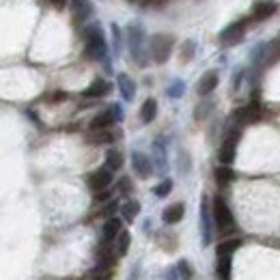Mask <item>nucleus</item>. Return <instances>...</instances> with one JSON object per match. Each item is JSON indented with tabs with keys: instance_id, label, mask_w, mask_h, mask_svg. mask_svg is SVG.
Segmentation results:
<instances>
[{
	"instance_id": "f257e3e1",
	"label": "nucleus",
	"mask_w": 280,
	"mask_h": 280,
	"mask_svg": "<svg viewBox=\"0 0 280 280\" xmlns=\"http://www.w3.org/2000/svg\"><path fill=\"white\" fill-rule=\"evenodd\" d=\"M82 35L86 39V59L91 61H106L108 59V45H106V37H103V28L99 26V22L86 24Z\"/></svg>"
},
{
	"instance_id": "f03ea898",
	"label": "nucleus",
	"mask_w": 280,
	"mask_h": 280,
	"mask_svg": "<svg viewBox=\"0 0 280 280\" xmlns=\"http://www.w3.org/2000/svg\"><path fill=\"white\" fill-rule=\"evenodd\" d=\"M147 37H145V30L138 22H134L127 26V45H130V54L132 59L136 61L138 67H145L147 65Z\"/></svg>"
},
{
	"instance_id": "7ed1b4c3",
	"label": "nucleus",
	"mask_w": 280,
	"mask_h": 280,
	"mask_svg": "<svg viewBox=\"0 0 280 280\" xmlns=\"http://www.w3.org/2000/svg\"><path fill=\"white\" fill-rule=\"evenodd\" d=\"M175 47V37L173 35H166V33H155L153 37L149 39V52H151V59L157 65H164V63L171 59V52Z\"/></svg>"
},
{
	"instance_id": "20e7f679",
	"label": "nucleus",
	"mask_w": 280,
	"mask_h": 280,
	"mask_svg": "<svg viewBox=\"0 0 280 280\" xmlns=\"http://www.w3.org/2000/svg\"><path fill=\"white\" fill-rule=\"evenodd\" d=\"M213 224L220 233H231L235 229V218L222 198H215L213 201Z\"/></svg>"
},
{
	"instance_id": "39448f33",
	"label": "nucleus",
	"mask_w": 280,
	"mask_h": 280,
	"mask_svg": "<svg viewBox=\"0 0 280 280\" xmlns=\"http://www.w3.org/2000/svg\"><path fill=\"white\" fill-rule=\"evenodd\" d=\"M244 37H246V22H233L220 33V43L235 45V43H242Z\"/></svg>"
},
{
	"instance_id": "423d86ee",
	"label": "nucleus",
	"mask_w": 280,
	"mask_h": 280,
	"mask_svg": "<svg viewBox=\"0 0 280 280\" xmlns=\"http://www.w3.org/2000/svg\"><path fill=\"white\" fill-rule=\"evenodd\" d=\"M261 119V103L259 101H250L244 108H237L233 112V121L237 125H246V123H257Z\"/></svg>"
},
{
	"instance_id": "0eeeda50",
	"label": "nucleus",
	"mask_w": 280,
	"mask_h": 280,
	"mask_svg": "<svg viewBox=\"0 0 280 280\" xmlns=\"http://www.w3.org/2000/svg\"><path fill=\"white\" fill-rule=\"evenodd\" d=\"M278 7H280L278 0H257V3L252 5V9H250V18L254 22H263V20L271 18V15H276Z\"/></svg>"
},
{
	"instance_id": "6e6552de",
	"label": "nucleus",
	"mask_w": 280,
	"mask_h": 280,
	"mask_svg": "<svg viewBox=\"0 0 280 280\" xmlns=\"http://www.w3.org/2000/svg\"><path fill=\"white\" fill-rule=\"evenodd\" d=\"M86 183H89V188L93 192H101V190H108V186L112 183V171L108 166L103 168H97L95 173L89 175V179H86Z\"/></svg>"
},
{
	"instance_id": "1a4fd4ad",
	"label": "nucleus",
	"mask_w": 280,
	"mask_h": 280,
	"mask_svg": "<svg viewBox=\"0 0 280 280\" xmlns=\"http://www.w3.org/2000/svg\"><path fill=\"white\" fill-rule=\"evenodd\" d=\"M132 168L140 179H149L151 173H153V164L142 151H132Z\"/></svg>"
},
{
	"instance_id": "9d476101",
	"label": "nucleus",
	"mask_w": 280,
	"mask_h": 280,
	"mask_svg": "<svg viewBox=\"0 0 280 280\" xmlns=\"http://www.w3.org/2000/svg\"><path fill=\"white\" fill-rule=\"evenodd\" d=\"M237 140H239V132H231L227 136V140L222 142L220 147V153H218V159L222 164H231L235 159V153H237Z\"/></svg>"
},
{
	"instance_id": "9b49d317",
	"label": "nucleus",
	"mask_w": 280,
	"mask_h": 280,
	"mask_svg": "<svg viewBox=\"0 0 280 280\" xmlns=\"http://www.w3.org/2000/svg\"><path fill=\"white\" fill-rule=\"evenodd\" d=\"M211 220H213V211H209V201H207V196H203V201H201V233H203L205 246H209V242H211Z\"/></svg>"
},
{
	"instance_id": "f8f14e48",
	"label": "nucleus",
	"mask_w": 280,
	"mask_h": 280,
	"mask_svg": "<svg viewBox=\"0 0 280 280\" xmlns=\"http://www.w3.org/2000/svg\"><path fill=\"white\" fill-rule=\"evenodd\" d=\"M153 162H155V171L159 175H164L168 168V162H166V142L162 136H157L153 140Z\"/></svg>"
},
{
	"instance_id": "ddd939ff",
	"label": "nucleus",
	"mask_w": 280,
	"mask_h": 280,
	"mask_svg": "<svg viewBox=\"0 0 280 280\" xmlns=\"http://www.w3.org/2000/svg\"><path fill=\"white\" fill-rule=\"evenodd\" d=\"M112 91V84L108 82V80H103V78H95L93 80V82L89 84V86H86V89H84V97H106V95Z\"/></svg>"
},
{
	"instance_id": "4468645a",
	"label": "nucleus",
	"mask_w": 280,
	"mask_h": 280,
	"mask_svg": "<svg viewBox=\"0 0 280 280\" xmlns=\"http://www.w3.org/2000/svg\"><path fill=\"white\" fill-rule=\"evenodd\" d=\"M220 82V78H218V71H207V74L198 80V84H196V93L198 95H209L215 91V86H218Z\"/></svg>"
},
{
	"instance_id": "2eb2a0df",
	"label": "nucleus",
	"mask_w": 280,
	"mask_h": 280,
	"mask_svg": "<svg viewBox=\"0 0 280 280\" xmlns=\"http://www.w3.org/2000/svg\"><path fill=\"white\" fill-rule=\"evenodd\" d=\"M115 121H117V117H115V112H112V108H110L106 112H101V115L93 117L89 127H91L93 132H97V130H110V127L115 125Z\"/></svg>"
},
{
	"instance_id": "dca6fc26",
	"label": "nucleus",
	"mask_w": 280,
	"mask_h": 280,
	"mask_svg": "<svg viewBox=\"0 0 280 280\" xmlns=\"http://www.w3.org/2000/svg\"><path fill=\"white\" fill-rule=\"evenodd\" d=\"M121 235V220L119 218H108L106 224H103V231H101V242L103 244H110V242H115V239Z\"/></svg>"
},
{
	"instance_id": "f3484780",
	"label": "nucleus",
	"mask_w": 280,
	"mask_h": 280,
	"mask_svg": "<svg viewBox=\"0 0 280 280\" xmlns=\"http://www.w3.org/2000/svg\"><path fill=\"white\" fill-rule=\"evenodd\" d=\"M183 215H186V205L183 203H173L171 207H166L164 213H162V220L164 224H177L183 220Z\"/></svg>"
},
{
	"instance_id": "a211bd4d",
	"label": "nucleus",
	"mask_w": 280,
	"mask_h": 280,
	"mask_svg": "<svg viewBox=\"0 0 280 280\" xmlns=\"http://www.w3.org/2000/svg\"><path fill=\"white\" fill-rule=\"evenodd\" d=\"M69 5H71V11H74L76 22L78 20L84 22L93 13V3H91V0H69Z\"/></svg>"
},
{
	"instance_id": "6ab92c4d",
	"label": "nucleus",
	"mask_w": 280,
	"mask_h": 280,
	"mask_svg": "<svg viewBox=\"0 0 280 280\" xmlns=\"http://www.w3.org/2000/svg\"><path fill=\"white\" fill-rule=\"evenodd\" d=\"M117 84H119V91H121L123 99H125V101H132L134 95H136V84H134V80L127 76V74H119V76H117Z\"/></svg>"
},
{
	"instance_id": "aec40b11",
	"label": "nucleus",
	"mask_w": 280,
	"mask_h": 280,
	"mask_svg": "<svg viewBox=\"0 0 280 280\" xmlns=\"http://www.w3.org/2000/svg\"><path fill=\"white\" fill-rule=\"evenodd\" d=\"M157 117V101L153 97H149L142 101V108H140V121L142 123H151L153 119Z\"/></svg>"
},
{
	"instance_id": "412c9836",
	"label": "nucleus",
	"mask_w": 280,
	"mask_h": 280,
	"mask_svg": "<svg viewBox=\"0 0 280 280\" xmlns=\"http://www.w3.org/2000/svg\"><path fill=\"white\" fill-rule=\"evenodd\" d=\"M239 246H242V239H224V242H220L218 248H215V254H218V259L231 257V254H235Z\"/></svg>"
},
{
	"instance_id": "4be33fe9",
	"label": "nucleus",
	"mask_w": 280,
	"mask_h": 280,
	"mask_svg": "<svg viewBox=\"0 0 280 280\" xmlns=\"http://www.w3.org/2000/svg\"><path fill=\"white\" fill-rule=\"evenodd\" d=\"M86 140L91 142V145H110L112 140H115V134H112L110 130H97V132H93L86 136Z\"/></svg>"
},
{
	"instance_id": "5701e85b",
	"label": "nucleus",
	"mask_w": 280,
	"mask_h": 280,
	"mask_svg": "<svg viewBox=\"0 0 280 280\" xmlns=\"http://www.w3.org/2000/svg\"><path fill=\"white\" fill-rule=\"evenodd\" d=\"M213 177H215V181L220 183V186H227V183H231L235 179V171L231 166H227V164H222V166H215V171H213Z\"/></svg>"
},
{
	"instance_id": "b1692460",
	"label": "nucleus",
	"mask_w": 280,
	"mask_h": 280,
	"mask_svg": "<svg viewBox=\"0 0 280 280\" xmlns=\"http://www.w3.org/2000/svg\"><path fill=\"white\" fill-rule=\"evenodd\" d=\"M106 166L110 171H119V168H123V153L117 149H108L106 151Z\"/></svg>"
},
{
	"instance_id": "393cba45",
	"label": "nucleus",
	"mask_w": 280,
	"mask_h": 280,
	"mask_svg": "<svg viewBox=\"0 0 280 280\" xmlns=\"http://www.w3.org/2000/svg\"><path fill=\"white\" fill-rule=\"evenodd\" d=\"M121 213H123V220H127V222L136 220V215L140 213V203H138V201H127V203L121 207Z\"/></svg>"
},
{
	"instance_id": "a878e982",
	"label": "nucleus",
	"mask_w": 280,
	"mask_h": 280,
	"mask_svg": "<svg viewBox=\"0 0 280 280\" xmlns=\"http://www.w3.org/2000/svg\"><path fill=\"white\" fill-rule=\"evenodd\" d=\"M130 242H132V235L127 233V231H121V235L117 237V257H125Z\"/></svg>"
},
{
	"instance_id": "bb28decb",
	"label": "nucleus",
	"mask_w": 280,
	"mask_h": 280,
	"mask_svg": "<svg viewBox=\"0 0 280 280\" xmlns=\"http://www.w3.org/2000/svg\"><path fill=\"white\" fill-rule=\"evenodd\" d=\"M110 35H112V50H115V54L121 52V45H123V33L121 28H119V24H112L110 26Z\"/></svg>"
},
{
	"instance_id": "cd10ccee",
	"label": "nucleus",
	"mask_w": 280,
	"mask_h": 280,
	"mask_svg": "<svg viewBox=\"0 0 280 280\" xmlns=\"http://www.w3.org/2000/svg\"><path fill=\"white\" fill-rule=\"evenodd\" d=\"M218 276L222 280H229L231 278V257H222L218 261Z\"/></svg>"
},
{
	"instance_id": "c85d7f7f",
	"label": "nucleus",
	"mask_w": 280,
	"mask_h": 280,
	"mask_svg": "<svg viewBox=\"0 0 280 280\" xmlns=\"http://www.w3.org/2000/svg\"><path fill=\"white\" fill-rule=\"evenodd\" d=\"M171 190H173V179H164L162 183H157L153 192H155L157 198H164V196L171 194Z\"/></svg>"
},
{
	"instance_id": "c756f323",
	"label": "nucleus",
	"mask_w": 280,
	"mask_h": 280,
	"mask_svg": "<svg viewBox=\"0 0 280 280\" xmlns=\"http://www.w3.org/2000/svg\"><path fill=\"white\" fill-rule=\"evenodd\" d=\"M177 269H179V274H181L183 280H192V267H190V263L186 259L177 263Z\"/></svg>"
},
{
	"instance_id": "7c9ffc66",
	"label": "nucleus",
	"mask_w": 280,
	"mask_h": 280,
	"mask_svg": "<svg viewBox=\"0 0 280 280\" xmlns=\"http://www.w3.org/2000/svg\"><path fill=\"white\" fill-rule=\"evenodd\" d=\"M194 56V41H186L181 47V61H190Z\"/></svg>"
},
{
	"instance_id": "2f4dec72",
	"label": "nucleus",
	"mask_w": 280,
	"mask_h": 280,
	"mask_svg": "<svg viewBox=\"0 0 280 280\" xmlns=\"http://www.w3.org/2000/svg\"><path fill=\"white\" fill-rule=\"evenodd\" d=\"M183 91H186V84H183V82H175V84H173V86H171V89H168L166 93L171 95V97H179V95H181Z\"/></svg>"
},
{
	"instance_id": "473e14b6",
	"label": "nucleus",
	"mask_w": 280,
	"mask_h": 280,
	"mask_svg": "<svg viewBox=\"0 0 280 280\" xmlns=\"http://www.w3.org/2000/svg\"><path fill=\"white\" fill-rule=\"evenodd\" d=\"M119 209V203L117 201H110L106 207H103V211H101V215H106V218H115V211Z\"/></svg>"
},
{
	"instance_id": "72a5a7b5",
	"label": "nucleus",
	"mask_w": 280,
	"mask_h": 280,
	"mask_svg": "<svg viewBox=\"0 0 280 280\" xmlns=\"http://www.w3.org/2000/svg\"><path fill=\"white\" fill-rule=\"evenodd\" d=\"M112 192L110 190H101V192H95V203H103V201H110Z\"/></svg>"
},
{
	"instance_id": "f704fd0d",
	"label": "nucleus",
	"mask_w": 280,
	"mask_h": 280,
	"mask_svg": "<svg viewBox=\"0 0 280 280\" xmlns=\"http://www.w3.org/2000/svg\"><path fill=\"white\" fill-rule=\"evenodd\" d=\"M117 190H119V192H130V190H132V186H130V177H121V179H119Z\"/></svg>"
},
{
	"instance_id": "c9c22d12",
	"label": "nucleus",
	"mask_w": 280,
	"mask_h": 280,
	"mask_svg": "<svg viewBox=\"0 0 280 280\" xmlns=\"http://www.w3.org/2000/svg\"><path fill=\"white\" fill-rule=\"evenodd\" d=\"M67 99V93L65 91H54V95H50V101H65Z\"/></svg>"
},
{
	"instance_id": "e433bc0d",
	"label": "nucleus",
	"mask_w": 280,
	"mask_h": 280,
	"mask_svg": "<svg viewBox=\"0 0 280 280\" xmlns=\"http://www.w3.org/2000/svg\"><path fill=\"white\" fill-rule=\"evenodd\" d=\"M47 3H50L52 7H54V9H65V7H67V0H47Z\"/></svg>"
},
{
	"instance_id": "4c0bfd02",
	"label": "nucleus",
	"mask_w": 280,
	"mask_h": 280,
	"mask_svg": "<svg viewBox=\"0 0 280 280\" xmlns=\"http://www.w3.org/2000/svg\"><path fill=\"white\" fill-rule=\"evenodd\" d=\"M112 112H115L117 121H121V119H123V112H121V106H119V103H117V106H112Z\"/></svg>"
}]
</instances>
